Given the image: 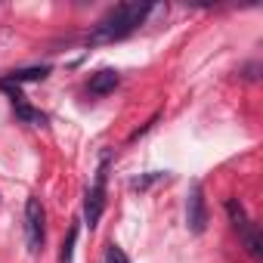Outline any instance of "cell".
Returning a JSON list of instances; mask_svg holds the SVG:
<instances>
[{
	"instance_id": "1",
	"label": "cell",
	"mask_w": 263,
	"mask_h": 263,
	"mask_svg": "<svg viewBox=\"0 0 263 263\" xmlns=\"http://www.w3.org/2000/svg\"><path fill=\"white\" fill-rule=\"evenodd\" d=\"M146 16H149V7L146 4H121L105 19H99V25L90 31L87 41L90 44H115V41L127 37L130 31H137Z\"/></svg>"
},
{
	"instance_id": "2",
	"label": "cell",
	"mask_w": 263,
	"mask_h": 263,
	"mask_svg": "<svg viewBox=\"0 0 263 263\" xmlns=\"http://www.w3.org/2000/svg\"><path fill=\"white\" fill-rule=\"evenodd\" d=\"M44 220H47V214H44L41 198H28L25 201V241H28L31 254H37L44 248Z\"/></svg>"
},
{
	"instance_id": "3",
	"label": "cell",
	"mask_w": 263,
	"mask_h": 263,
	"mask_svg": "<svg viewBox=\"0 0 263 263\" xmlns=\"http://www.w3.org/2000/svg\"><path fill=\"white\" fill-rule=\"evenodd\" d=\"M186 226L192 232H204V226H208V204H204L201 183L189 186V195H186Z\"/></svg>"
},
{
	"instance_id": "4",
	"label": "cell",
	"mask_w": 263,
	"mask_h": 263,
	"mask_svg": "<svg viewBox=\"0 0 263 263\" xmlns=\"http://www.w3.org/2000/svg\"><path fill=\"white\" fill-rule=\"evenodd\" d=\"M105 211V161L96 174V183L87 189V201H84V217H87V226H96L99 217Z\"/></svg>"
},
{
	"instance_id": "5",
	"label": "cell",
	"mask_w": 263,
	"mask_h": 263,
	"mask_svg": "<svg viewBox=\"0 0 263 263\" xmlns=\"http://www.w3.org/2000/svg\"><path fill=\"white\" fill-rule=\"evenodd\" d=\"M118 71H111V68H102V71H96L93 78H90V93L93 96H105V93H111L115 87H118Z\"/></svg>"
},
{
	"instance_id": "6",
	"label": "cell",
	"mask_w": 263,
	"mask_h": 263,
	"mask_svg": "<svg viewBox=\"0 0 263 263\" xmlns=\"http://www.w3.org/2000/svg\"><path fill=\"white\" fill-rule=\"evenodd\" d=\"M238 235H241V245L248 248V254H251L254 260H260V257H263V238H260V229H257L254 223H248Z\"/></svg>"
},
{
	"instance_id": "7",
	"label": "cell",
	"mask_w": 263,
	"mask_h": 263,
	"mask_svg": "<svg viewBox=\"0 0 263 263\" xmlns=\"http://www.w3.org/2000/svg\"><path fill=\"white\" fill-rule=\"evenodd\" d=\"M50 74V65H34V68H19V71H10L7 74V84H22V81H44Z\"/></svg>"
},
{
	"instance_id": "8",
	"label": "cell",
	"mask_w": 263,
	"mask_h": 263,
	"mask_svg": "<svg viewBox=\"0 0 263 263\" xmlns=\"http://www.w3.org/2000/svg\"><path fill=\"white\" fill-rule=\"evenodd\" d=\"M226 214H229V220H232V226H235V232H241L251 220H248V214H245V208L235 201V198H229L226 201Z\"/></svg>"
},
{
	"instance_id": "9",
	"label": "cell",
	"mask_w": 263,
	"mask_h": 263,
	"mask_svg": "<svg viewBox=\"0 0 263 263\" xmlns=\"http://www.w3.org/2000/svg\"><path fill=\"white\" fill-rule=\"evenodd\" d=\"M16 115L25 121V124H34V127H41L47 118H44V111H37V108H31V105H25V102H16Z\"/></svg>"
},
{
	"instance_id": "10",
	"label": "cell",
	"mask_w": 263,
	"mask_h": 263,
	"mask_svg": "<svg viewBox=\"0 0 263 263\" xmlns=\"http://www.w3.org/2000/svg\"><path fill=\"white\" fill-rule=\"evenodd\" d=\"M74 241H78V229L71 226V232H68V238H65V245H62V263H71V254H74Z\"/></svg>"
},
{
	"instance_id": "11",
	"label": "cell",
	"mask_w": 263,
	"mask_h": 263,
	"mask_svg": "<svg viewBox=\"0 0 263 263\" xmlns=\"http://www.w3.org/2000/svg\"><path fill=\"white\" fill-rule=\"evenodd\" d=\"M105 263H130V260H127V254H124L118 245H108V251H105Z\"/></svg>"
}]
</instances>
